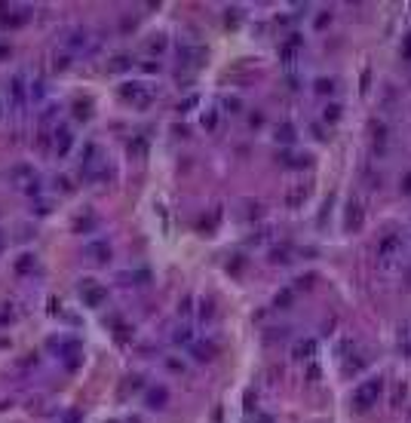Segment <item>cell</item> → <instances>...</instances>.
<instances>
[{"mask_svg":"<svg viewBox=\"0 0 411 423\" xmlns=\"http://www.w3.org/2000/svg\"><path fill=\"white\" fill-rule=\"evenodd\" d=\"M381 393H384V377H381V374L362 381V384L356 387V393H353V408H356V411H369V408H375V402L381 399Z\"/></svg>","mask_w":411,"mask_h":423,"instance_id":"obj_1","label":"cell"},{"mask_svg":"<svg viewBox=\"0 0 411 423\" xmlns=\"http://www.w3.org/2000/svg\"><path fill=\"white\" fill-rule=\"evenodd\" d=\"M120 98H123V101H129L132 107L144 110V107H150V101H154V92L147 89V83H141V80H132V83H120Z\"/></svg>","mask_w":411,"mask_h":423,"instance_id":"obj_2","label":"cell"},{"mask_svg":"<svg viewBox=\"0 0 411 423\" xmlns=\"http://www.w3.org/2000/svg\"><path fill=\"white\" fill-rule=\"evenodd\" d=\"M77 292H80V301H83L86 307H92V310H95V307H101V304L107 301V288H104L101 282L89 279V276L77 285Z\"/></svg>","mask_w":411,"mask_h":423,"instance_id":"obj_3","label":"cell"},{"mask_svg":"<svg viewBox=\"0 0 411 423\" xmlns=\"http://www.w3.org/2000/svg\"><path fill=\"white\" fill-rule=\"evenodd\" d=\"M28 83H25V74H15L12 80H9V107H12V114H21L25 110V104H28Z\"/></svg>","mask_w":411,"mask_h":423,"instance_id":"obj_4","label":"cell"},{"mask_svg":"<svg viewBox=\"0 0 411 423\" xmlns=\"http://www.w3.org/2000/svg\"><path fill=\"white\" fill-rule=\"evenodd\" d=\"M61 43H64V52H71V55L74 52H86L89 49V31L86 28H68Z\"/></svg>","mask_w":411,"mask_h":423,"instance_id":"obj_5","label":"cell"},{"mask_svg":"<svg viewBox=\"0 0 411 423\" xmlns=\"http://www.w3.org/2000/svg\"><path fill=\"white\" fill-rule=\"evenodd\" d=\"M71 147H74V132L61 123H55V129H52V153L55 157H68L71 153Z\"/></svg>","mask_w":411,"mask_h":423,"instance_id":"obj_6","label":"cell"},{"mask_svg":"<svg viewBox=\"0 0 411 423\" xmlns=\"http://www.w3.org/2000/svg\"><path fill=\"white\" fill-rule=\"evenodd\" d=\"M203 58H206V46H197V43H178V61H181V64L200 68Z\"/></svg>","mask_w":411,"mask_h":423,"instance_id":"obj_7","label":"cell"},{"mask_svg":"<svg viewBox=\"0 0 411 423\" xmlns=\"http://www.w3.org/2000/svg\"><path fill=\"white\" fill-rule=\"evenodd\" d=\"M344 227L350 230V233H359L362 227H365V209L356 203V199H350V206H347V215H344Z\"/></svg>","mask_w":411,"mask_h":423,"instance_id":"obj_8","label":"cell"},{"mask_svg":"<svg viewBox=\"0 0 411 423\" xmlns=\"http://www.w3.org/2000/svg\"><path fill=\"white\" fill-rule=\"evenodd\" d=\"M378 255H381V261H393L396 255H402V236H396V233L384 236L378 246Z\"/></svg>","mask_w":411,"mask_h":423,"instance_id":"obj_9","label":"cell"},{"mask_svg":"<svg viewBox=\"0 0 411 423\" xmlns=\"http://www.w3.org/2000/svg\"><path fill=\"white\" fill-rule=\"evenodd\" d=\"M144 405H147L150 411H163V408L169 405V390H166V387H150V390L144 393Z\"/></svg>","mask_w":411,"mask_h":423,"instance_id":"obj_10","label":"cell"},{"mask_svg":"<svg viewBox=\"0 0 411 423\" xmlns=\"http://www.w3.org/2000/svg\"><path fill=\"white\" fill-rule=\"evenodd\" d=\"M28 18H31V9L21 6V9H15V12H3V15H0V25L9 28V31H15V28H25Z\"/></svg>","mask_w":411,"mask_h":423,"instance_id":"obj_11","label":"cell"},{"mask_svg":"<svg viewBox=\"0 0 411 423\" xmlns=\"http://www.w3.org/2000/svg\"><path fill=\"white\" fill-rule=\"evenodd\" d=\"M190 356H193L197 362H212V359L218 356V347H215L212 341H193V344H190Z\"/></svg>","mask_w":411,"mask_h":423,"instance_id":"obj_12","label":"cell"},{"mask_svg":"<svg viewBox=\"0 0 411 423\" xmlns=\"http://www.w3.org/2000/svg\"><path fill=\"white\" fill-rule=\"evenodd\" d=\"M307 196H310V187H307V184H292V187L286 190V206H289V209H301V206L307 203Z\"/></svg>","mask_w":411,"mask_h":423,"instance_id":"obj_13","label":"cell"},{"mask_svg":"<svg viewBox=\"0 0 411 423\" xmlns=\"http://www.w3.org/2000/svg\"><path fill=\"white\" fill-rule=\"evenodd\" d=\"M86 255H89L95 264H107V261H111V246H107L104 239H98V242H89V246H86Z\"/></svg>","mask_w":411,"mask_h":423,"instance_id":"obj_14","label":"cell"},{"mask_svg":"<svg viewBox=\"0 0 411 423\" xmlns=\"http://www.w3.org/2000/svg\"><path fill=\"white\" fill-rule=\"evenodd\" d=\"M298 49H301V37H298V34H292V37H289V40L279 46V55H283V61H286V64H292V61H295V55H298Z\"/></svg>","mask_w":411,"mask_h":423,"instance_id":"obj_15","label":"cell"},{"mask_svg":"<svg viewBox=\"0 0 411 423\" xmlns=\"http://www.w3.org/2000/svg\"><path fill=\"white\" fill-rule=\"evenodd\" d=\"M313 353H316V341H298L295 347H292V356L298 359V362H304V359H313Z\"/></svg>","mask_w":411,"mask_h":423,"instance_id":"obj_16","label":"cell"},{"mask_svg":"<svg viewBox=\"0 0 411 423\" xmlns=\"http://www.w3.org/2000/svg\"><path fill=\"white\" fill-rule=\"evenodd\" d=\"M166 46H169V37H166V34H154V37L144 40V49H147L150 55H163Z\"/></svg>","mask_w":411,"mask_h":423,"instance_id":"obj_17","label":"cell"},{"mask_svg":"<svg viewBox=\"0 0 411 423\" xmlns=\"http://www.w3.org/2000/svg\"><path fill=\"white\" fill-rule=\"evenodd\" d=\"M129 157H135V160H144V157H147V138H144V135H135V138L129 141Z\"/></svg>","mask_w":411,"mask_h":423,"instance_id":"obj_18","label":"cell"},{"mask_svg":"<svg viewBox=\"0 0 411 423\" xmlns=\"http://www.w3.org/2000/svg\"><path fill=\"white\" fill-rule=\"evenodd\" d=\"M172 344H178V347H190V344H193V331H190V325H178V328L172 331Z\"/></svg>","mask_w":411,"mask_h":423,"instance_id":"obj_19","label":"cell"},{"mask_svg":"<svg viewBox=\"0 0 411 423\" xmlns=\"http://www.w3.org/2000/svg\"><path fill=\"white\" fill-rule=\"evenodd\" d=\"M132 68V58L126 55V52H120V55H114V61H107V71L111 74H123V71H129Z\"/></svg>","mask_w":411,"mask_h":423,"instance_id":"obj_20","label":"cell"},{"mask_svg":"<svg viewBox=\"0 0 411 423\" xmlns=\"http://www.w3.org/2000/svg\"><path fill=\"white\" fill-rule=\"evenodd\" d=\"M295 138H298V132H295V126H292V123L276 126V141H279V144H295Z\"/></svg>","mask_w":411,"mask_h":423,"instance_id":"obj_21","label":"cell"},{"mask_svg":"<svg viewBox=\"0 0 411 423\" xmlns=\"http://www.w3.org/2000/svg\"><path fill=\"white\" fill-rule=\"evenodd\" d=\"M31 178H34V169H31V166H25V163L12 166V172H9V181H15V184H21V181H31Z\"/></svg>","mask_w":411,"mask_h":423,"instance_id":"obj_22","label":"cell"},{"mask_svg":"<svg viewBox=\"0 0 411 423\" xmlns=\"http://www.w3.org/2000/svg\"><path fill=\"white\" fill-rule=\"evenodd\" d=\"M34 147L40 153H49V147H52V129H40L37 138H34Z\"/></svg>","mask_w":411,"mask_h":423,"instance_id":"obj_23","label":"cell"},{"mask_svg":"<svg viewBox=\"0 0 411 423\" xmlns=\"http://www.w3.org/2000/svg\"><path fill=\"white\" fill-rule=\"evenodd\" d=\"M292 301H295V288H283V292H276L273 307H276V310H289V307H292Z\"/></svg>","mask_w":411,"mask_h":423,"instance_id":"obj_24","label":"cell"},{"mask_svg":"<svg viewBox=\"0 0 411 423\" xmlns=\"http://www.w3.org/2000/svg\"><path fill=\"white\" fill-rule=\"evenodd\" d=\"M74 117L77 120H89L92 117V101L89 98H77L74 101Z\"/></svg>","mask_w":411,"mask_h":423,"instance_id":"obj_25","label":"cell"},{"mask_svg":"<svg viewBox=\"0 0 411 423\" xmlns=\"http://www.w3.org/2000/svg\"><path fill=\"white\" fill-rule=\"evenodd\" d=\"M123 282H126V285H147V282H150V273H147V270H135V273H123Z\"/></svg>","mask_w":411,"mask_h":423,"instance_id":"obj_26","label":"cell"},{"mask_svg":"<svg viewBox=\"0 0 411 423\" xmlns=\"http://www.w3.org/2000/svg\"><path fill=\"white\" fill-rule=\"evenodd\" d=\"M322 120H326L329 126H335V123L341 120V104H338V101H329L326 110H322Z\"/></svg>","mask_w":411,"mask_h":423,"instance_id":"obj_27","label":"cell"},{"mask_svg":"<svg viewBox=\"0 0 411 423\" xmlns=\"http://www.w3.org/2000/svg\"><path fill=\"white\" fill-rule=\"evenodd\" d=\"M92 227H98V221H95L92 215H86V218H77V221H74V233H92Z\"/></svg>","mask_w":411,"mask_h":423,"instance_id":"obj_28","label":"cell"},{"mask_svg":"<svg viewBox=\"0 0 411 423\" xmlns=\"http://www.w3.org/2000/svg\"><path fill=\"white\" fill-rule=\"evenodd\" d=\"M313 89H316L319 95H332V92H335V80H332V77H319V80H313Z\"/></svg>","mask_w":411,"mask_h":423,"instance_id":"obj_29","label":"cell"},{"mask_svg":"<svg viewBox=\"0 0 411 423\" xmlns=\"http://www.w3.org/2000/svg\"><path fill=\"white\" fill-rule=\"evenodd\" d=\"M203 129H206V132H215V129H218V107H209V110L203 114Z\"/></svg>","mask_w":411,"mask_h":423,"instance_id":"obj_30","label":"cell"},{"mask_svg":"<svg viewBox=\"0 0 411 423\" xmlns=\"http://www.w3.org/2000/svg\"><path fill=\"white\" fill-rule=\"evenodd\" d=\"M52 68L55 71H68L71 68V52H55L52 55Z\"/></svg>","mask_w":411,"mask_h":423,"instance_id":"obj_31","label":"cell"},{"mask_svg":"<svg viewBox=\"0 0 411 423\" xmlns=\"http://www.w3.org/2000/svg\"><path fill=\"white\" fill-rule=\"evenodd\" d=\"M270 261H273V264H289V261H292V255H289V249H286V246H279V249H270Z\"/></svg>","mask_w":411,"mask_h":423,"instance_id":"obj_32","label":"cell"},{"mask_svg":"<svg viewBox=\"0 0 411 423\" xmlns=\"http://www.w3.org/2000/svg\"><path fill=\"white\" fill-rule=\"evenodd\" d=\"M31 267H34V255H31V252H25V255L15 261V273H28Z\"/></svg>","mask_w":411,"mask_h":423,"instance_id":"obj_33","label":"cell"},{"mask_svg":"<svg viewBox=\"0 0 411 423\" xmlns=\"http://www.w3.org/2000/svg\"><path fill=\"white\" fill-rule=\"evenodd\" d=\"M243 267H246V255H236V258L227 264V273H230V276H240V273H243Z\"/></svg>","mask_w":411,"mask_h":423,"instance_id":"obj_34","label":"cell"},{"mask_svg":"<svg viewBox=\"0 0 411 423\" xmlns=\"http://www.w3.org/2000/svg\"><path fill=\"white\" fill-rule=\"evenodd\" d=\"M224 110H230V114H240V110H243V101H240V95H227V98H224Z\"/></svg>","mask_w":411,"mask_h":423,"instance_id":"obj_35","label":"cell"},{"mask_svg":"<svg viewBox=\"0 0 411 423\" xmlns=\"http://www.w3.org/2000/svg\"><path fill=\"white\" fill-rule=\"evenodd\" d=\"M197 104H200V95H187V98L178 104V114H187V110H193Z\"/></svg>","mask_w":411,"mask_h":423,"instance_id":"obj_36","label":"cell"},{"mask_svg":"<svg viewBox=\"0 0 411 423\" xmlns=\"http://www.w3.org/2000/svg\"><path fill=\"white\" fill-rule=\"evenodd\" d=\"M31 212H34V215H49V212H52V203H49V199H37V203L31 206Z\"/></svg>","mask_w":411,"mask_h":423,"instance_id":"obj_37","label":"cell"},{"mask_svg":"<svg viewBox=\"0 0 411 423\" xmlns=\"http://www.w3.org/2000/svg\"><path fill=\"white\" fill-rule=\"evenodd\" d=\"M215 316V307H212V301H203V307H200V319L206 322V319H212Z\"/></svg>","mask_w":411,"mask_h":423,"instance_id":"obj_38","label":"cell"},{"mask_svg":"<svg viewBox=\"0 0 411 423\" xmlns=\"http://www.w3.org/2000/svg\"><path fill=\"white\" fill-rule=\"evenodd\" d=\"M12 319H15V310H12V307L6 304V307H3V313H0V325H9Z\"/></svg>","mask_w":411,"mask_h":423,"instance_id":"obj_39","label":"cell"},{"mask_svg":"<svg viewBox=\"0 0 411 423\" xmlns=\"http://www.w3.org/2000/svg\"><path fill=\"white\" fill-rule=\"evenodd\" d=\"M326 25H332V12H329V9H326V12H319V15H316V28H319V31H322V28H326Z\"/></svg>","mask_w":411,"mask_h":423,"instance_id":"obj_40","label":"cell"},{"mask_svg":"<svg viewBox=\"0 0 411 423\" xmlns=\"http://www.w3.org/2000/svg\"><path fill=\"white\" fill-rule=\"evenodd\" d=\"M166 365H169V371H184V362H181V359H175V356H169V359H166Z\"/></svg>","mask_w":411,"mask_h":423,"instance_id":"obj_41","label":"cell"},{"mask_svg":"<svg viewBox=\"0 0 411 423\" xmlns=\"http://www.w3.org/2000/svg\"><path fill=\"white\" fill-rule=\"evenodd\" d=\"M313 279H316L313 273H307V276H298V288H310V285H313Z\"/></svg>","mask_w":411,"mask_h":423,"instance_id":"obj_42","label":"cell"},{"mask_svg":"<svg viewBox=\"0 0 411 423\" xmlns=\"http://www.w3.org/2000/svg\"><path fill=\"white\" fill-rule=\"evenodd\" d=\"M402 58L411 61V34H405V43H402Z\"/></svg>","mask_w":411,"mask_h":423,"instance_id":"obj_43","label":"cell"},{"mask_svg":"<svg viewBox=\"0 0 411 423\" xmlns=\"http://www.w3.org/2000/svg\"><path fill=\"white\" fill-rule=\"evenodd\" d=\"M6 58H12V46H9V43H0V61H6Z\"/></svg>","mask_w":411,"mask_h":423,"instance_id":"obj_44","label":"cell"},{"mask_svg":"<svg viewBox=\"0 0 411 423\" xmlns=\"http://www.w3.org/2000/svg\"><path fill=\"white\" fill-rule=\"evenodd\" d=\"M399 190H402L405 196H408V193H411V172H408V175H405V178H402V181H399Z\"/></svg>","mask_w":411,"mask_h":423,"instance_id":"obj_45","label":"cell"},{"mask_svg":"<svg viewBox=\"0 0 411 423\" xmlns=\"http://www.w3.org/2000/svg\"><path fill=\"white\" fill-rule=\"evenodd\" d=\"M249 126H252V129L264 126V117H261V114H252V117H249Z\"/></svg>","mask_w":411,"mask_h":423,"instance_id":"obj_46","label":"cell"},{"mask_svg":"<svg viewBox=\"0 0 411 423\" xmlns=\"http://www.w3.org/2000/svg\"><path fill=\"white\" fill-rule=\"evenodd\" d=\"M58 181H61V190H64V193H74V184H71V178H68V175H61Z\"/></svg>","mask_w":411,"mask_h":423,"instance_id":"obj_47","label":"cell"},{"mask_svg":"<svg viewBox=\"0 0 411 423\" xmlns=\"http://www.w3.org/2000/svg\"><path fill=\"white\" fill-rule=\"evenodd\" d=\"M190 313V298H184L181 304H178V316H187Z\"/></svg>","mask_w":411,"mask_h":423,"instance_id":"obj_48","label":"cell"},{"mask_svg":"<svg viewBox=\"0 0 411 423\" xmlns=\"http://www.w3.org/2000/svg\"><path fill=\"white\" fill-rule=\"evenodd\" d=\"M64 423H80V414H77V411H68V414H64Z\"/></svg>","mask_w":411,"mask_h":423,"instance_id":"obj_49","label":"cell"},{"mask_svg":"<svg viewBox=\"0 0 411 423\" xmlns=\"http://www.w3.org/2000/svg\"><path fill=\"white\" fill-rule=\"evenodd\" d=\"M120 28H123V31H132V28H135V21H132V18H129V15H126V18H123V21H120Z\"/></svg>","mask_w":411,"mask_h":423,"instance_id":"obj_50","label":"cell"},{"mask_svg":"<svg viewBox=\"0 0 411 423\" xmlns=\"http://www.w3.org/2000/svg\"><path fill=\"white\" fill-rule=\"evenodd\" d=\"M129 387L138 390V387H141V374H132V377H129Z\"/></svg>","mask_w":411,"mask_h":423,"instance_id":"obj_51","label":"cell"},{"mask_svg":"<svg viewBox=\"0 0 411 423\" xmlns=\"http://www.w3.org/2000/svg\"><path fill=\"white\" fill-rule=\"evenodd\" d=\"M258 423H273V417H258Z\"/></svg>","mask_w":411,"mask_h":423,"instance_id":"obj_52","label":"cell"},{"mask_svg":"<svg viewBox=\"0 0 411 423\" xmlns=\"http://www.w3.org/2000/svg\"><path fill=\"white\" fill-rule=\"evenodd\" d=\"M0 117H3V101H0Z\"/></svg>","mask_w":411,"mask_h":423,"instance_id":"obj_53","label":"cell"}]
</instances>
